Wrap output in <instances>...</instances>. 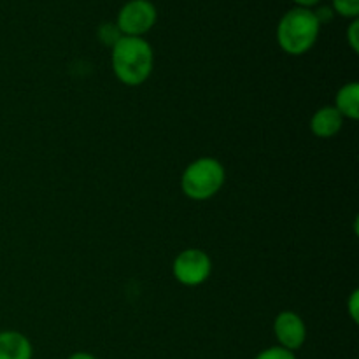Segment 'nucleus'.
I'll return each instance as SVG.
<instances>
[{
	"label": "nucleus",
	"instance_id": "nucleus-1",
	"mask_svg": "<svg viewBox=\"0 0 359 359\" xmlns=\"http://www.w3.org/2000/svg\"><path fill=\"white\" fill-rule=\"evenodd\" d=\"M111 65L119 83L125 86H140L153 74V46L144 37L123 35L111 48Z\"/></svg>",
	"mask_w": 359,
	"mask_h": 359
},
{
	"label": "nucleus",
	"instance_id": "nucleus-11",
	"mask_svg": "<svg viewBox=\"0 0 359 359\" xmlns=\"http://www.w3.org/2000/svg\"><path fill=\"white\" fill-rule=\"evenodd\" d=\"M121 37L123 35L118 30V27H116V23H104L98 28V39H100V42L104 46H111L112 48Z\"/></svg>",
	"mask_w": 359,
	"mask_h": 359
},
{
	"label": "nucleus",
	"instance_id": "nucleus-8",
	"mask_svg": "<svg viewBox=\"0 0 359 359\" xmlns=\"http://www.w3.org/2000/svg\"><path fill=\"white\" fill-rule=\"evenodd\" d=\"M34 347L30 339L16 330L0 332V359H32Z\"/></svg>",
	"mask_w": 359,
	"mask_h": 359
},
{
	"label": "nucleus",
	"instance_id": "nucleus-14",
	"mask_svg": "<svg viewBox=\"0 0 359 359\" xmlns=\"http://www.w3.org/2000/svg\"><path fill=\"white\" fill-rule=\"evenodd\" d=\"M347 312H349V318L353 319V323H358L359 319V291L354 290L351 293L349 300H347Z\"/></svg>",
	"mask_w": 359,
	"mask_h": 359
},
{
	"label": "nucleus",
	"instance_id": "nucleus-13",
	"mask_svg": "<svg viewBox=\"0 0 359 359\" xmlns=\"http://www.w3.org/2000/svg\"><path fill=\"white\" fill-rule=\"evenodd\" d=\"M347 44L351 46L354 53L359 51V20H351V25L346 32Z\"/></svg>",
	"mask_w": 359,
	"mask_h": 359
},
{
	"label": "nucleus",
	"instance_id": "nucleus-12",
	"mask_svg": "<svg viewBox=\"0 0 359 359\" xmlns=\"http://www.w3.org/2000/svg\"><path fill=\"white\" fill-rule=\"evenodd\" d=\"M255 359H297V354L284 349V347L280 346H272L259 351V353L255 356Z\"/></svg>",
	"mask_w": 359,
	"mask_h": 359
},
{
	"label": "nucleus",
	"instance_id": "nucleus-10",
	"mask_svg": "<svg viewBox=\"0 0 359 359\" xmlns=\"http://www.w3.org/2000/svg\"><path fill=\"white\" fill-rule=\"evenodd\" d=\"M333 14L347 18V20H358L359 16V0H332Z\"/></svg>",
	"mask_w": 359,
	"mask_h": 359
},
{
	"label": "nucleus",
	"instance_id": "nucleus-4",
	"mask_svg": "<svg viewBox=\"0 0 359 359\" xmlns=\"http://www.w3.org/2000/svg\"><path fill=\"white\" fill-rule=\"evenodd\" d=\"M172 273H174V279L182 286L198 287L209 280L212 273V259L198 248L184 249L174 258Z\"/></svg>",
	"mask_w": 359,
	"mask_h": 359
},
{
	"label": "nucleus",
	"instance_id": "nucleus-6",
	"mask_svg": "<svg viewBox=\"0 0 359 359\" xmlns=\"http://www.w3.org/2000/svg\"><path fill=\"white\" fill-rule=\"evenodd\" d=\"M273 335L277 339V346L297 353L307 340V325L297 312L283 311L273 319Z\"/></svg>",
	"mask_w": 359,
	"mask_h": 359
},
{
	"label": "nucleus",
	"instance_id": "nucleus-16",
	"mask_svg": "<svg viewBox=\"0 0 359 359\" xmlns=\"http://www.w3.org/2000/svg\"><path fill=\"white\" fill-rule=\"evenodd\" d=\"M67 359H98V358L95 356V354L86 353V351H77V353L70 354V356Z\"/></svg>",
	"mask_w": 359,
	"mask_h": 359
},
{
	"label": "nucleus",
	"instance_id": "nucleus-15",
	"mask_svg": "<svg viewBox=\"0 0 359 359\" xmlns=\"http://www.w3.org/2000/svg\"><path fill=\"white\" fill-rule=\"evenodd\" d=\"M294 7H304V9H314L321 4V0H291Z\"/></svg>",
	"mask_w": 359,
	"mask_h": 359
},
{
	"label": "nucleus",
	"instance_id": "nucleus-3",
	"mask_svg": "<svg viewBox=\"0 0 359 359\" xmlns=\"http://www.w3.org/2000/svg\"><path fill=\"white\" fill-rule=\"evenodd\" d=\"M226 182V170L217 158L202 156L186 165L181 175V189L186 198L205 202L214 198Z\"/></svg>",
	"mask_w": 359,
	"mask_h": 359
},
{
	"label": "nucleus",
	"instance_id": "nucleus-5",
	"mask_svg": "<svg viewBox=\"0 0 359 359\" xmlns=\"http://www.w3.org/2000/svg\"><path fill=\"white\" fill-rule=\"evenodd\" d=\"M158 21V11L151 0H128L116 16V27L126 37H144Z\"/></svg>",
	"mask_w": 359,
	"mask_h": 359
},
{
	"label": "nucleus",
	"instance_id": "nucleus-9",
	"mask_svg": "<svg viewBox=\"0 0 359 359\" xmlns=\"http://www.w3.org/2000/svg\"><path fill=\"white\" fill-rule=\"evenodd\" d=\"M333 107L342 114L344 119L356 121L359 118V84L356 81L344 84L335 95V104Z\"/></svg>",
	"mask_w": 359,
	"mask_h": 359
},
{
	"label": "nucleus",
	"instance_id": "nucleus-2",
	"mask_svg": "<svg viewBox=\"0 0 359 359\" xmlns=\"http://www.w3.org/2000/svg\"><path fill=\"white\" fill-rule=\"evenodd\" d=\"M321 27L314 9L293 7L286 11L277 23V44L286 55L302 56L314 48L321 34Z\"/></svg>",
	"mask_w": 359,
	"mask_h": 359
},
{
	"label": "nucleus",
	"instance_id": "nucleus-7",
	"mask_svg": "<svg viewBox=\"0 0 359 359\" xmlns=\"http://www.w3.org/2000/svg\"><path fill=\"white\" fill-rule=\"evenodd\" d=\"M344 126V118L333 105H325L318 109L311 118V132L318 139H333L340 133Z\"/></svg>",
	"mask_w": 359,
	"mask_h": 359
}]
</instances>
